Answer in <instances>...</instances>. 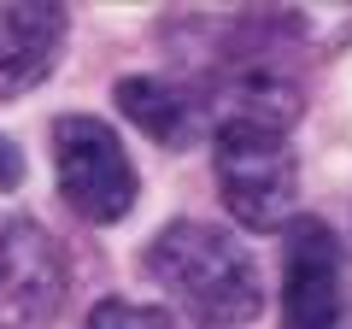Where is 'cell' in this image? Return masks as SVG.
Returning a JSON list of instances; mask_svg holds the SVG:
<instances>
[{
	"label": "cell",
	"instance_id": "cell-8",
	"mask_svg": "<svg viewBox=\"0 0 352 329\" xmlns=\"http://www.w3.org/2000/svg\"><path fill=\"white\" fill-rule=\"evenodd\" d=\"M82 329H170L164 306H135V300H100Z\"/></svg>",
	"mask_w": 352,
	"mask_h": 329
},
{
	"label": "cell",
	"instance_id": "cell-3",
	"mask_svg": "<svg viewBox=\"0 0 352 329\" xmlns=\"http://www.w3.org/2000/svg\"><path fill=\"white\" fill-rule=\"evenodd\" d=\"M53 171H59V194L82 224H118L129 217L141 194V177L129 164L124 141L112 136V124L88 112H71L53 124Z\"/></svg>",
	"mask_w": 352,
	"mask_h": 329
},
{
	"label": "cell",
	"instance_id": "cell-5",
	"mask_svg": "<svg viewBox=\"0 0 352 329\" xmlns=\"http://www.w3.org/2000/svg\"><path fill=\"white\" fill-rule=\"evenodd\" d=\"M65 306L59 241L36 217H0V329H47Z\"/></svg>",
	"mask_w": 352,
	"mask_h": 329
},
{
	"label": "cell",
	"instance_id": "cell-2",
	"mask_svg": "<svg viewBox=\"0 0 352 329\" xmlns=\"http://www.w3.org/2000/svg\"><path fill=\"white\" fill-rule=\"evenodd\" d=\"M212 171L223 206L235 224L247 229H288L294 206H300V159H294L288 136L270 124H247V118H217L212 124Z\"/></svg>",
	"mask_w": 352,
	"mask_h": 329
},
{
	"label": "cell",
	"instance_id": "cell-4",
	"mask_svg": "<svg viewBox=\"0 0 352 329\" xmlns=\"http://www.w3.org/2000/svg\"><path fill=\"white\" fill-rule=\"evenodd\" d=\"M282 323L288 329H346V247H340V235L323 217L288 224Z\"/></svg>",
	"mask_w": 352,
	"mask_h": 329
},
{
	"label": "cell",
	"instance_id": "cell-1",
	"mask_svg": "<svg viewBox=\"0 0 352 329\" xmlns=\"http://www.w3.org/2000/svg\"><path fill=\"white\" fill-rule=\"evenodd\" d=\"M141 270H147L200 329H241V323H252L258 306H264V282H258L252 253L235 235H223V229H212V224H194V217L164 224L159 235L147 241Z\"/></svg>",
	"mask_w": 352,
	"mask_h": 329
},
{
	"label": "cell",
	"instance_id": "cell-7",
	"mask_svg": "<svg viewBox=\"0 0 352 329\" xmlns=\"http://www.w3.org/2000/svg\"><path fill=\"white\" fill-rule=\"evenodd\" d=\"M118 106H124L129 124H141L164 147H188L200 136V100H188L164 76H124L118 83Z\"/></svg>",
	"mask_w": 352,
	"mask_h": 329
},
{
	"label": "cell",
	"instance_id": "cell-6",
	"mask_svg": "<svg viewBox=\"0 0 352 329\" xmlns=\"http://www.w3.org/2000/svg\"><path fill=\"white\" fill-rule=\"evenodd\" d=\"M65 6H0V100L36 89L65 47Z\"/></svg>",
	"mask_w": 352,
	"mask_h": 329
},
{
	"label": "cell",
	"instance_id": "cell-9",
	"mask_svg": "<svg viewBox=\"0 0 352 329\" xmlns=\"http://www.w3.org/2000/svg\"><path fill=\"white\" fill-rule=\"evenodd\" d=\"M18 182H24V153H18L6 136H0V194H12Z\"/></svg>",
	"mask_w": 352,
	"mask_h": 329
}]
</instances>
